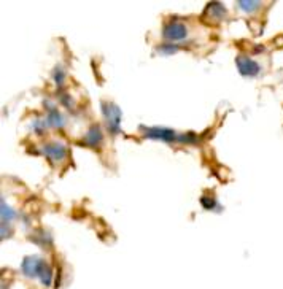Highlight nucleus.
I'll return each instance as SVG.
<instances>
[{"instance_id":"nucleus-9","label":"nucleus","mask_w":283,"mask_h":289,"mask_svg":"<svg viewBox=\"0 0 283 289\" xmlns=\"http://www.w3.org/2000/svg\"><path fill=\"white\" fill-rule=\"evenodd\" d=\"M46 118V123L49 127H54V129H62L64 124H66V120H64V116L59 113L58 108L48 111V114L45 116Z\"/></svg>"},{"instance_id":"nucleus-15","label":"nucleus","mask_w":283,"mask_h":289,"mask_svg":"<svg viewBox=\"0 0 283 289\" xmlns=\"http://www.w3.org/2000/svg\"><path fill=\"white\" fill-rule=\"evenodd\" d=\"M201 204L205 210H213L218 207L216 200H215V197H207V195H204L202 199H201Z\"/></svg>"},{"instance_id":"nucleus-1","label":"nucleus","mask_w":283,"mask_h":289,"mask_svg":"<svg viewBox=\"0 0 283 289\" xmlns=\"http://www.w3.org/2000/svg\"><path fill=\"white\" fill-rule=\"evenodd\" d=\"M140 132L142 137L150 138V140H156L162 143H182V144H194L197 143V137L192 132L186 134H180L174 129L169 127H161V126H154V127H145L140 126Z\"/></svg>"},{"instance_id":"nucleus-3","label":"nucleus","mask_w":283,"mask_h":289,"mask_svg":"<svg viewBox=\"0 0 283 289\" xmlns=\"http://www.w3.org/2000/svg\"><path fill=\"white\" fill-rule=\"evenodd\" d=\"M189 32H188V27L183 21L180 19H169L165 21L164 25H162V38L165 40V43H180V42H185L188 38Z\"/></svg>"},{"instance_id":"nucleus-12","label":"nucleus","mask_w":283,"mask_h":289,"mask_svg":"<svg viewBox=\"0 0 283 289\" xmlns=\"http://www.w3.org/2000/svg\"><path fill=\"white\" fill-rule=\"evenodd\" d=\"M46 127H49L48 123H46V118H43V120H42V118H35V120L32 121V129H34V132L37 135H43Z\"/></svg>"},{"instance_id":"nucleus-7","label":"nucleus","mask_w":283,"mask_h":289,"mask_svg":"<svg viewBox=\"0 0 283 289\" xmlns=\"http://www.w3.org/2000/svg\"><path fill=\"white\" fill-rule=\"evenodd\" d=\"M83 143L88 148H100L102 143H104V132H102V127L99 124H93L86 130V134L83 137Z\"/></svg>"},{"instance_id":"nucleus-5","label":"nucleus","mask_w":283,"mask_h":289,"mask_svg":"<svg viewBox=\"0 0 283 289\" xmlns=\"http://www.w3.org/2000/svg\"><path fill=\"white\" fill-rule=\"evenodd\" d=\"M236 65H237L240 75H243V76L253 78V76H258L260 72H261L260 64L254 59H251L250 56H245V54H239L236 57Z\"/></svg>"},{"instance_id":"nucleus-11","label":"nucleus","mask_w":283,"mask_h":289,"mask_svg":"<svg viewBox=\"0 0 283 289\" xmlns=\"http://www.w3.org/2000/svg\"><path fill=\"white\" fill-rule=\"evenodd\" d=\"M237 7H239V10L245 11V13H254L261 7V2H253V0H239Z\"/></svg>"},{"instance_id":"nucleus-6","label":"nucleus","mask_w":283,"mask_h":289,"mask_svg":"<svg viewBox=\"0 0 283 289\" xmlns=\"http://www.w3.org/2000/svg\"><path fill=\"white\" fill-rule=\"evenodd\" d=\"M45 267H46L45 261L42 257H38V256L24 257L22 266H21L24 275H27V277H38V278H40V275H42Z\"/></svg>"},{"instance_id":"nucleus-14","label":"nucleus","mask_w":283,"mask_h":289,"mask_svg":"<svg viewBox=\"0 0 283 289\" xmlns=\"http://www.w3.org/2000/svg\"><path fill=\"white\" fill-rule=\"evenodd\" d=\"M53 78H54V83L61 88V86H64V81H66V72L62 70V67H56Z\"/></svg>"},{"instance_id":"nucleus-2","label":"nucleus","mask_w":283,"mask_h":289,"mask_svg":"<svg viewBox=\"0 0 283 289\" xmlns=\"http://www.w3.org/2000/svg\"><path fill=\"white\" fill-rule=\"evenodd\" d=\"M100 107H102V116H104L107 130L111 135H118L121 132V116H123L121 108L117 103H113L110 100H102Z\"/></svg>"},{"instance_id":"nucleus-10","label":"nucleus","mask_w":283,"mask_h":289,"mask_svg":"<svg viewBox=\"0 0 283 289\" xmlns=\"http://www.w3.org/2000/svg\"><path fill=\"white\" fill-rule=\"evenodd\" d=\"M15 218H16V212L10 205H7V202L2 199V227H7L8 222H11Z\"/></svg>"},{"instance_id":"nucleus-13","label":"nucleus","mask_w":283,"mask_h":289,"mask_svg":"<svg viewBox=\"0 0 283 289\" xmlns=\"http://www.w3.org/2000/svg\"><path fill=\"white\" fill-rule=\"evenodd\" d=\"M178 51H180V45H175V43H164L158 48V52L162 56H171Z\"/></svg>"},{"instance_id":"nucleus-4","label":"nucleus","mask_w":283,"mask_h":289,"mask_svg":"<svg viewBox=\"0 0 283 289\" xmlns=\"http://www.w3.org/2000/svg\"><path fill=\"white\" fill-rule=\"evenodd\" d=\"M42 153L51 164H62L67 159V147L59 140H51L42 144Z\"/></svg>"},{"instance_id":"nucleus-8","label":"nucleus","mask_w":283,"mask_h":289,"mask_svg":"<svg viewBox=\"0 0 283 289\" xmlns=\"http://www.w3.org/2000/svg\"><path fill=\"white\" fill-rule=\"evenodd\" d=\"M224 18H226V8L220 2L209 4L207 8H205V11H204V19L210 24L221 22Z\"/></svg>"}]
</instances>
